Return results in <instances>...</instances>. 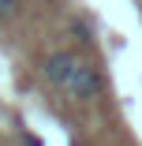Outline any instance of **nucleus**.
Returning a JSON list of instances; mask_svg holds the SVG:
<instances>
[{"mask_svg":"<svg viewBox=\"0 0 142 146\" xmlns=\"http://www.w3.org/2000/svg\"><path fill=\"white\" fill-rule=\"evenodd\" d=\"M71 34H75L79 41H90V26H86V23H79V19H75V23H71Z\"/></svg>","mask_w":142,"mask_h":146,"instance_id":"20e7f679","label":"nucleus"},{"mask_svg":"<svg viewBox=\"0 0 142 146\" xmlns=\"http://www.w3.org/2000/svg\"><path fill=\"white\" fill-rule=\"evenodd\" d=\"M75 68H79V56H75L71 49H56V52H49L45 60H41V79L52 86V90L64 94V86H67V79L75 75Z\"/></svg>","mask_w":142,"mask_h":146,"instance_id":"f03ea898","label":"nucleus"},{"mask_svg":"<svg viewBox=\"0 0 142 146\" xmlns=\"http://www.w3.org/2000/svg\"><path fill=\"white\" fill-rule=\"evenodd\" d=\"M101 90H105V75H101L90 60H79L75 75H71L67 86H64V94H67L71 101H79V105H86V101L101 98Z\"/></svg>","mask_w":142,"mask_h":146,"instance_id":"f257e3e1","label":"nucleus"},{"mask_svg":"<svg viewBox=\"0 0 142 146\" xmlns=\"http://www.w3.org/2000/svg\"><path fill=\"white\" fill-rule=\"evenodd\" d=\"M22 15V0H0V26H8Z\"/></svg>","mask_w":142,"mask_h":146,"instance_id":"7ed1b4c3","label":"nucleus"}]
</instances>
